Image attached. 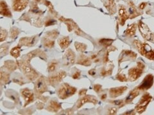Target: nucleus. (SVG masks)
I'll return each mask as SVG.
<instances>
[{
	"mask_svg": "<svg viewBox=\"0 0 154 115\" xmlns=\"http://www.w3.org/2000/svg\"><path fill=\"white\" fill-rule=\"evenodd\" d=\"M17 63L19 69L23 72L24 75L29 81H34L39 75L37 72L30 66V63L28 62L25 60H19L17 61Z\"/></svg>",
	"mask_w": 154,
	"mask_h": 115,
	"instance_id": "nucleus-1",
	"label": "nucleus"
},
{
	"mask_svg": "<svg viewBox=\"0 0 154 115\" xmlns=\"http://www.w3.org/2000/svg\"><path fill=\"white\" fill-rule=\"evenodd\" d=\"M135 47L142 56L148 60H154V50L146 43H142L139 40H134L133 42Z\"/></svg>",
	"mask_w": 154,
	"mask_h": 115,
	"instance_id": "nucleus-2",
	"label": "nucleus"
},
{
	"mask_svg": "<svg viewBox=\"0 0 154 115\" xmlns=\"http://www.w3.org/2000/svg\"><path fill=\"white\" fill-rule=\"evenodd\" d=\"M76 92V88L67 83L62 84L57 90V95L60 99H66L73 95Z\"/></svg>",
	"mask_w": 154,
	"mask_h": 115,
	"instance_id": "nucleus-3",
	"label": "nucleus"
},
{
	"mask_svg": "<svg viewBox=\"0 0 154 115\" xmlns=\"http://www.w3.org/2000/svg\"><path fill=\"white\" fill-rule=\"evenodd\" d=\"M144 68H145V65H144V63L141 61H138L136 67H132L131 69L128 70V81L133 82V81L138 79L142 75Z\"/></svg>",
	"mask_w": 154,
	"mask_h": 115,
	"instance_id": "nucleus-4",
	"label": "nucleus"
},
{
	"mask_svg": "<svg viewBox=\"0 0 154 115\" xmlns=\"http://www.w3.org/2000/svg\"><path fill=\"white\" fill-rule=\"evenodd\" d=\"M152 97L148 93H145L141 99L139 100V102L137 104L135 111L139 114H142L145 111L148 105L150 104Z\"/></svg>",
	"mask_w": 154,
	"mask_h": 115,
	"instance_id": "nucleus-5",
	"label": "nucleus"
},
{
	"mask_svg": "<svg viewBox=\"0 0 154 115\" xmlns=\"http://www.w3.org/2000/svg\"><path fill=\"white\" fill-rule=\"evenodd\" d=\"M138 28L144 40L154 42V35L149 29L148 26L141 20L139 21L138 22Z\"/></svg>",
	"mask_w": 154,
	"mask_h": 115,
	"instance_id": "nucleus-6",
	"label": "nucleus"
},
{
	"mask_svg": "<svg viewBox=\"0 0 154 115\" xmlns=\"http://www.w3.org/2000/svg\"><path fill=\"white\" fill-rule=\"evenodd\" d=\"M66 76V73L64 71H60L57 74H55L50 76L49 78L46 79V81L48 84H49L52 86H56L57 84H59L61 81L64 79Z\"/></svg>",
	"mask_w": 154,
	"mask_h": 115,
	"instance_id": "nucleus-7",
	"label": "nucleus"
},
{
	"mask_svg": "<svg viewBox=\"0 0 154 115\" xmlns=\"http://www.w3.org/2000/svg\"><path fill=\"white\" fill-rule=\"evenodd\" d=\"M48 83L45 77L38 78L35 84V92L38 95H41L48 90Z\"/></svg>",
	"mask_w": 154,
	"mask_h": 115,
	"instance_id": "nucleus-8",
	"label": "nucleus"
},
{
	"mask_svg": "<svg viewBox=\"0 0 154 115\" xmlns=\"http://www.w3.org/2000/svg\"><path fill=\"white\" fill-rule=\"evenodd\" d=\"M154 83V76L152 74L146 75L141 83L137 86V88L140 91H146L150 89Z\"/></svg>",
	"mask_w": 154,
	"mask_h": 115,
	"instance_id": "nucleus-9",
	"label": "nucleus"
},
{
	"mask_svg": "<svg viewBox=\"0 0 154 115\" xmlns=\"http://www.w3.org/2000/svg\"><path fill=\"white\" fill-rule=\"evenodd\" d=\"M59 20L61 22H63L66 24L67 25V30H68L69 32L71 31H75L76 35H81L82 34V32L81 30L79 28L78 25H77L73 20H71V19H67L63 17H61L59 19Z\"/></svg>",
	"mask_w": 154,
	"mask_h": 115,
	"instance_id": "nucleus-10",
	"label": "nucleus"
},
{
	"mask_svg": "<svg viewBox=\"0 0 154 115\" xmlns=\"http://www.w3.org/2000/svg\"><path fill=\"white\" fill-rule=\"evenodd\" d=\"M137 58V54L132 51L128 50H124L122 52L121 55L119 58V64L122 63L124 61H130V60H134Z\"/></svg>",
	"mask_w": 154,
	"mask_h": 115,
	"instance_id": "nucleus-11",
	"label": "nucleus"
},
{
	"mask_svg": "<svg viewBox=\"0 0 154 115\" xmlns=\"http://www.w3.org/2000/svg\"><path fill=\"white\" fill-rule=\"evenodd\" d=\"M93 103L94 104H96L98 103V100L96 99L94 96L91 95H84L83 97L79 99V100L77 101L76 105V109H80L82 106L86 104V103Z\"/></svg>",
	"mask_w": 154,
	"mask_h": 115,
	"instance_id": "nucleus-12",
	"label": "nucleus"
},
{
	"mask_svg": "<svg viewBox=\"0 0 154 115\" xmlns=\"http://www.w3.org/2000/svg\"><path fill=\"white\" fill-rule=\"evenodd\" d=\"M76 60V55L75 52L71 49H68L63 57L64 65L65 66H71L75 64Z\"/></svg>",
	"mask_w": 154,
	"mask_h": 115,
	"instance_id": "nucleus-13",
	"label": "nucleus"
},
{
	"mask_svg": "<svg viewBox=\"0 0 154 115\" xmlns=\"http://www.w3.org/2000/svg\"><path fill=\"white\" fill-rule=\"evenodd\" d=\"M21 93L24 99H25V105H24V107L27 106L28 104H30L34 100V94H33V92L30 89L24 88L21 90Z\"/></svg>",
	"mask_w": 154,
	"mask_h": 115,
	"instance_id": "nucleus-14",
	"label": "nucleus"
},
{
	"mask_svg": "<svg viewBox=\"0 0 154 115\" xmlns=\"http://www.w3.org/2000/svg\"><path fill=\"white\" fill-rule=\"evenodd\" d=\"M119 22L121 26H123L125 25V22L127 21L128 19L130 18L129 13L127 11L126 7L123 5L120 4L119 7Z\"/></svg>",
	"mask_w": 154,
	"mask_h": 115,
	"instance_id": "nucleus-15",
	"label": "nucleus"
},
{
	"mask_svg": "<svg viewBox=\"0 0 154 115\" xmlns=\"http://www.w3.org/2000/svg\"><path fill=\"white\" fill-rule=\"evenodd\" d=\"M30 0H12V9L16 12H21L25 10Z\"/></svg>",
	"mask_w": 154,
	"mask_h": 115,
	"instance_id": "nucleus-16",
	"label": "nucleus"
},
{
	"mask_svg": "<svg viewBox=\"0 0 154 115\" xmlns=\"http://www.w3.org/2000/svg\"><path fill=\"white\" fill-rule=\"evenodd\" d=\"M35 57H39L42 60L46 59V55L44 52L40 49H36V50L30 52H29L28 54H27L25 56V59L24 60L28 62V63H30V60Z\"/></svg>",
	"mask_w": 154,
	"mask_h": 115,
	"instance_id": "nucleus-17",
	"label": "nucleus"
},
{
	"mask_svg": "<svg viewBox=\"0 0 154 115\" xmlns=\"http://www.w3.org/2000/svg\"><path fill=\"white\" fill-rule=\"evenodd\" d=\"M37 42V37L33 36L30 37H23L19 40V45L27 47H33Z\"/></svg>",
	"mask_w": 154,
	"mask_h": 115,
	"instance_id": "nucleus-18",
	"label": "nucleus"
},
{
	"mask_svg": "<svg viewBox=\"0 0 154 115\" xmlns=\"http://www.w3.org/2000/svg\"><path fill=\"white\" fill-rule=\"evenodd\" d=\"M127 90V86H120V87L110 88L109 90V97L111 99L117 98L119 96L123 95Z\"/></svg>",
	"mask_w": 154,
	"mask_h": 115,
	"instance_id": "nucleus-19",
	"label": "nucleus"
},
{
	"mask_svg": "<svg viewBox=\"0 0 154 115\" xmlns=\"http://www.w3.org/2000/svg\"><path fill=\"white\" fill-rule=\"evenodd\" d=\"M0 13L4 17H12V13L7 5V3L3 0H2L0 2Z\"/></svg>",
	"mask_w": 154,
	"mask_h": 115,
	"instance_id": "nucleus-20",
	"label": "nucleus"
},
{
	"mask_svg": "<svg viewBox=\"0 0 154 115\" xmlns=\"http://www.w3.org/2000/svg\"><path fill=\"white\" fill-rule=\"evenodd\" d=\"M128 13L130 16V19H134L136 18L137 16H139L141 14V13L139 12V11L136 8V6H135L134 3L133 2L130 1L128 3Z\"/></svg>",
	"mask_w": 154,
	"mask_h": 115,
	"instance_id": "nucleus-21",
	"label": "nucleus"
},
{
	"mask_svg": "<svg viewBox=\"0 0 154 115\" xmlns=\"http://www.w3.org/2000/svg\"><path fill=\"white\" fill-rule=\"evenodd\" d=\"M140 92L141 91L139 90L137 88H136L133 90H132L127 96L126 99L125 100V104L131 103L134 100V99H136L137 96L139 95V94H140Z\"/></svg>",
	"mask_w": 154,
	"mask_h": 115,
	"instance_id": "nucleus-22",
	"label": "nucleus"
},
{
	"mask_svg": "<svg viewBox=\"0 0 154 115\" xmlns=\"http://www.w3.org/2000/svg\"><path fill=\"white\" fill-rule=\"evenodd\" d=\"M61 108L62 106L60 103H59L57 101H55V100H51V101L48 103L46 107V109L50 112L57 113L59 111Z\"/></svg>",
	"mask_w": 154,
	"mask_h": 115,
	"instance_id": "nucleus-23",
	"label": "nucleus"
},
{
	"mask_svg": "<svg viewBox=\"0 0 154 115\" xmlns=\"http://www.w3.org/2000/svg\"><path fill=\"white\" fill-rule=\"evenodd\" d=\"M77 63L83 66H89L91 65V60L88 56L81 55L79 56V59L77 60Z\"/></svg>",
	"mask_w": 154,
	"mask_h": 115,
	"instance_id": "nucleus-24",
	"label": "nucleus"
},
{
	"mask_svg": "<svg viewBox=\"0 0 154 115\" xmlns=\"http://www.w3.org/2000/svg\"><path fill=\"white\" fill-rule=\"evenodd\" d=\"M106 8L110 15H113L117 12V7L114 0H108V3L106 5Z\"/></svg>",
	"mask_w": 154,
	"mask_h": 115,
	"instance_id": "nucleus-25",
	"label": "nucleus"
},
{
	"mask_svg": "<svg viewBox=\"0 0 154 115\" xmlns=\"http://www.w3.org/2000/svg\"><path fill=\"white\" fill-rule=\"evenodd\" d=\"M136 29H137V25L136 23H132V25H129L126 31H125V35L129 37H132L134 35H135L136 32Z\"/></svg>",
	"mask_w": 154,
	"mask_h": 115,
	"instance_id": "nucleus-26",
	"label": "nucleus"
},
{
	"mask_svg": "<svg viewBox=\"0 0 154 115\" xmlns=\"http://www.w3.org/2000/svg\"><path fill=\"white\" fill-rule=\"evenodd\" d=\"M58 43H59V45L60 46L61 49H65L68 47L70 44L69 38L68 37H64L60 38L59 41H58Z\"/></svg>",
	"mask_w": 154,
	"mask_h": 115,
	"instance_id": "nucleus-27",
	"label": "nucleus"
},
{
	"mask_svg": "<svg viewBox=\"0 0 154 115\" xmlns=\"http://www.w3.org/2000/svg\"><path fill=\"white\" fill-rule=\"evenodd\" d=\"M5 67L8 70L12 72L17 69L18 65L17 62L16 63V62H14L12 60H7L5 62Z\"/></svg>",
	"mask_w": 154,
	"mask_h": 115,
	"instance_id": "nucleus-28",
	"label": "nucleus"
},
{
	"mask_svg": "<svg viewBox=\"0 0 154 115\" xmlns=\"http://www.w3.org/2000/svg\"><path fill=\"white\" fill-rule=\"evenodd\" d=\"M10 79V74L7 72L1 71L0 72V81H1L2 84H6L8 82Z\"/></svg>",
	"mask_w": 154,
	"mask_h": 115,
	"instance_id": "nucleus-29",
	"label": "nucleus"
},
{
	"mask_svg": "<svg viewBox=\"0 0 154 115\" xmlns=\"http://www.w3.org/2000/svg\"><path fill=\"white\" fill-rule=\"evenodd\" d=\"M42 42L44 46L46 47H48V48H51L55 45V40L51 39V38H49L46 37L43 38Z\"/></svg>",
	"mask_w": 154,
	"mask_h": 115,
	"instance_id": "nucleus-30",
	"label": "nucleus"
},
{
	"mask_svg": "<svg viewBox=\"0 0 154 115\" xmlns=\"http://www.w3.org/2000/svg\"><path fill=\"white\" fill-rule=\"evenodd\" d=\"M21 46L19 45L15 47H13L12 49L11 50V55L15 58H17L19 57L20 56V52H21Z\"/></svg>",
	"mask_w": 154,
	"mask_h": 115,
	"instance_id": "nucleus-31",
	"label": "nucleus"
},
{
	"mask_svg": "<svg viewBox=\"0 0 154 115\" xmlns=\"http://www.w3.org/2000/svg\"><path fill=\"white\" fill-rule=\"evenodd\" d=\"M58 62L57 61H52L50 63L48 64V70L49 72H54L56 70L58 66Z\"/></svg>",
	"mask_w": 154,
	"mask_h": 115,
	"instance_id": "nucleus-32",
	"label": "nucleus"
},
{
	"mask_svg": "<svg viewBox=\"0 0 154 115\" xmlns=\"http://www.w3.org/2000/svg\"><path fill=\"white\" fill-rule=\"evenodd\" d=\"M114 42V40L112 39H107V38H103L99 40V43L103 47H109L112 45Z\"/></svg>",
	"mask_w": 154,
	"mask_h": 115,
	"instance_id": "nucleus-33",
	"label": "nucleus"
},
{
	"mask_svg": "<svg viewBox=\"0 0 154 115\" xmlns=\"http://www.w3.org/2000/svg\"><path fill=\"white\" fill-rule=\"evenodd\" d=\"M75 46L76 51H78L79 52H83L87 49V46L85 44H83V43L76 42L75 43Z\"/></svg>",
	"mask_w": 154,
	"mask_h": 115,
	"instance_id": "nucleus-34",
	"label": "nucleus"
},
{
	"mask_svg": "<svg viewBox=\"0 0 154 115\" xmlns=\"http://www.w3.org/2000/svg\"><path fill=\"white\" fill-rule=\"evenodd\" d=\"M59 31L55 30H53V31H51L49 32H47L46 33L45 37L49 38H51V39H53V40H55L57 38L58 35H59Z\"/></svg>",
	"mask_w": 154,
	"mask_h": 115,
	"instance_id": "nucleus-35",
	"label": "nucleus"
},
{
	"mask_svg": "<svg viewBox=\"0 0 154 115\" xmlns=\"http://www.w3.org/2000/svg\"><path fill=\"white\" fill-rule=\"evenodd\" d=\"M114 69V65L112 66H110L107 69H102V70L100 72V74L102 76H107V75H110L112 74V69Z\"/></svg>",
	"mask_w": 154,
	"mask_h": 115,
	"instance_id": "nucleus-36",
	"label": "nucleus"
},
{
	"mask_svg": "<svg viewBox=\"0 0 154 115\" xmlns=\"http://www.w3.org/2000/svg\"><path fill=\"white\" fill-rule=\"evenodd\" d=\"M19 33H20V30L17 28L13 27L11 30V32H10V34H11L10 37H11L12 39H15V38L17 37Z\"/></svg>",
	"mask_w": 154,
	"mask_h": 115,
	"instance_id": "nucleus-37",
	"label": "nucleus"
},
{
	"mask_svg": "<svg viewBox=\"0 0 154 115\" xmlns=\"http://www.w3.org/2000/svg\"><path fill=\"white\" fill-rule=\"evenodd\" d=\"M8 45L3 44L1 46V49H0V55L3 57L5 55H7L8 51Z\"/></svg>",
	"mask_w": 154,
	"mask_h": 115,
	"instance_id": "nucleus-38",
	"label": "nucleus"
},
{
	"mask_svg": "<svg viewBox=\"0 0 154 115\" xmlns=\"http://www.w3.org/2000/svg\"><path fill=\"white\" fill-rule=\"evenodd\" d=\"M116 79L121 81V82H127V81H128V80L127 77L125 76V75L122 73H119L116 75Z\"/></svg>",
	"mask_w": 154,
	"mask_h": 115,
	"instance_id": "nucleus-39",
	"label": "nucleus"
},
{
	"mask_svg": "<svg viewBox=\"0 0 154 115\" xmlns=\"http://www.w3.org/2000/svg\"><path fill=\"white\" fill-rule=\"evenodd\" d=\"M8 35V32L6 30H3V29H1V35H0V40L1 42H3L4 40H6V38Z\"/></svg>",
	"mask_w": 154,
	"mask_h": 115,
	"instance_id": "nucleus-40",
	"label": "nucleus"
},
{
	"mask_svg": "<svg viewBox=\"0 0 154 115\" xmlns=\"http://www.w3.org/2000/svg\"><path fill=\"white\" fill-rule=\"evenodd\" d=\"M43 3H44V4H45L46 6H47L48 7V8H49L50 11L51 12V13H55V11L54 10V7H53L51 2H50L49 1H48V0H44V2H43Z\"/></svg>",
	"mask_w": 154,
	"mask_h": 115,
	"instance_id": "nucleus-41",
	"label": "nucleus"
},
{
	"mask_svg": "<svg viewBox=\"0 0 154 115\" xmlns=\"http://www.w3.org/2000/svg\"><path fill=\"white\" fill-rule=\"evenodd\" d=\"M93 90L95 91L96 93H99L102 91V85H100L99 84H94L93 86Z\"/></svg>",
	"mask_w": 154,
	"mask_h": 115,
	"instance_id": "nucleus-42",
	"label": "nucleus"
},
{
	"mask_svg": "<svg viewBox=\"0 0 154 115\" xmlns=\"http://www.w3.org/2000/svg\"><path fill=\"white\" fill-rule=\"evenodd\" d=\"M56 23H57V21L54 20V19H48V20H47L45 22V26H50L55 25Z\"/></svg>",
	"mask_w": 154,
	"mask_h": 115,
	"instance_id": "nucleus-43",
	"label": "nucleus"
},
{
	"mask_svg": "<svg viewBox=\"0 0 154 115\" xmlns=\"http://www.w3.org/2000/svg\"><path fill=\"white\" fill-rule=\"evenodd\" d=\"M81 75V72L80 70H76V72H75L74 74L72 75V78L75 79H79Z\"/></svg>",
	"mask_w": 154,
	"mask_h": 115,
	"instance_id": "nucleus-44",
	"label": "nucleus"
},
{
	"mask_svg": "<svg viewBox=\"0 0 154 115\" xmlns=\"http://www.w3.org/2000/svg\"><path fill=\"white\" fill-rule=\"evenodd\" d=\"M112 104H114V105H118V106H121L122 105L124 104L125 101H123V100H115V101H110Z\"/></svg>",
	"mask_w": 154,
	"mask_h": 115,
	"instance_id": "nucleus-45",
	"label": "nucleus"
},
{
	"mask_svg": "<svg viewBox=\"0 0 154 115\" xmlns=\"http://www.w3.org/2000/svg\"><path fill=\"white\" fill-rule=\"evenodd\" d=\"M118 108H110L109 109V110L108 114H110V115L116 114V113H117V111H118Z\"/></svg>",
	"mask_w": 154,
	"mask_h": 115,
	"instance_id": "nucleus-46",
	"label": "nucleus"
},
{
	"mask_svg": "<svg viewBox=\"0 0 154 115\" xmlns=\"http://www.w3.org/2000/svg\"><path fill=\"white\" fill-rule=\"evenodd\" d=\"M87 92H88V90H87V89H82V90H80L79 95L80 97H83V96L86 95Z\"/></svg>",
	"mask_w": 154,
	"mask_h": 115,
	"instance_id": "nucleus-47",
	"label": "nucleus"
},
{
	"mask_svg": "<svg viewBox=\"0 0 154 115\" xmlns=\"http://www.w3.org/2000/svg\"><path fill=\"white\" fill-rule=\"evenodd\" d=\"M147 5V3L146 2H143L139 5V8L140 10H143Z\"/></svg>",
	"mask_w": 154,
	"mask_h": 115,
	"instance_id": "nucleus-48",
	"label": "nucleus"
},
{
	"mask_svg": "<svg viewBox=\"0 0 154 115\" xmlns=\"http://www.w3.org/2000/svg\"><path fill=\"white\" fill-rule=\"evenodd\" d=\"M88 73H89V74L91 75V76H93V75H94V74H96V70H95V69L91 70L89 71Z\"/></svg>",
	"mask_w": 154,
	"mask_h": 115,
	"instance_id": "nucleus-49",
	"label": "nucleus"
},
{
	"mask_svg": "<svg viewBox=\"0 0 154 115\" xmlns=\"http://www.w3.org/2000/svg\"><path fill=\"white\" fill-rule=\"evenodd\" d=\"M106 98H107V94H103L102 96H101V99L103 100L106 99Z\"/></svg>",
	"mask_w": 154,
	"mask_h": 115,
	"instance_id": "nucleus-50",
	"label": "nucleus"
},
{
	"mask_svg": "<svg viewBox=\"0 0 154 115\" xmlns=\"http://www.w3.org/2000/svg\"><path fill=\"white\" fill-rule=\"evenodd\" d=\"M96 57H97V56H96V55H93L92 56H91V59H93V60H94V58H96Z\"/></svg>",
	"mask_w": 154,
	"mask_h": 115,
	"instance_id": "nucleus-51",
	"label": "nucleus"
},
{
	"mask_svg": "<svg viewBox=\"0 0 154 115\" xmlns=\"http://www.w3.org/2000/svg\"><path fill=\"white\" fill-rule=\"evenodd\" d=\"M34 1H35V2H37V3H38V2H40V1H41L42 0H34Z\"/></svg>",
	"mask_w": 154,
	"mask_h": 115,
	"instance_id": "nucleus-52",
	"label": "nucleus"
}]
</instances>
